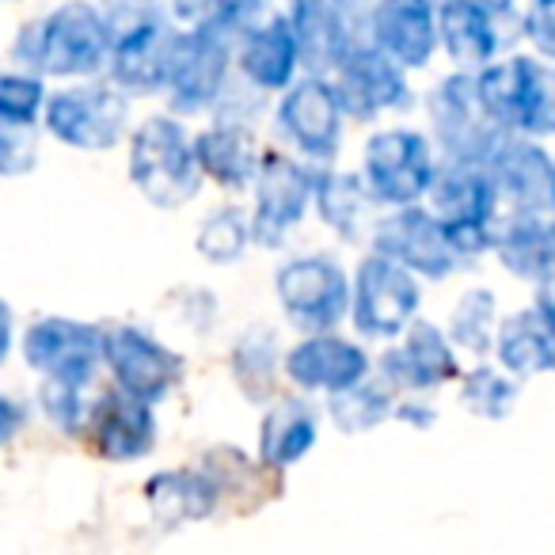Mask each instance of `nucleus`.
I'll use <instances>...</instances> for the list:
<instances>
[{
    "instance_id": "19",
    "label": "nucleus",
    "mask_w": 555,
    "mask_h": 555,
    "mask_svg": "<svg viewBox=\"0 0 555 555\" xmlns=\"http://www.w3.org/2000/svg\"><path fill=\"white\" fill-rule=\"evenodd\" d=\"M332 85L343 103V115L362 118V122H373V118H385V115H403L415 103L408 73L396 62H388L370 42L335 73Z\"/></svg>"
},
{
    "instance_id": "17",
    "label": "nucleus",
    "mask_w": 555,
    "mask_h": 555,
    "mask_svg": "<svg viewBox=\"0 0 555 555\" xmlns=\"http://www.w3.org/2000/svg\"><path fill=\"white\" fill-rule=\"evenodd\" d=\"M380 380L392 392H438V388L461 380V354H456L449 335L438 324L418 320V324L408 327V335L400 343H392L380 354Z\"/></svg>"
},
{
    "instance_id": "1",
    "label": "nucleus",
    "mask_w": 555,
    "mask_h": 555,
    "mask_svg": "<svg viewBox=\"0 0 555 555\" xmlns=\"http://www.w3.org/2000/svg\"><path fill=\"white\" fill-rule=\"evenodd\" d=\"M12 54L39 80L92 77L111 57L107 16H103V9H92V4H62V9L20 27Z\"/></svg>"
},
{
    "instance_id": "41",
    "label": "nucleus",
    "mask_w": 555,
    "mask_h": 555,
    "mask_svg": "<svg viewBox=\"0 0 555 555\" xmlns=\"http://www.w3.org/2000/svg\"><path fill=\"white\" fill-rule=\"evenodd\" d=\"M24 418H27V408H24V403H16L12 396L0 392V449H4L12 438H16L20 426H24Z\"/></svg>"
},
{
    "instance_id": "25",
    "label": "nucleus",
    "mask_w": 555,
    "mask_h": 555,
    "mask_svg": "<svg viewBox=\"0 0 555 555\" xmlns=\"http://www.w3.org/2000/svg\"><path fill=\"white\" fill-rule=\"evenodd\" d=\"M236 69L240 80L255 92H289L294 77L301 69L297 57V39L289 27L286 12H267L251 31L240 39L236 50Z\"/></svg>"
},
{
    "instance_id": "11",
    "label": "nucleus",
    "mask_w": 555,
    "mask_h": 555,
    "mask_svg": "<svg viewBox=\"0 0 555 555\" xmlns=\"http://www.w3.org/2000/svg\"><path fill=\"white\" fill-rule=\"evenodd\" d=\"M130 103L115 85H80L47 100V130L80 153H107L126 138Z\"/></svg>"
},
{
    "instance_id": "18",
    "label": "nucleus",
    "mask_w": 555,
    "mask_h": 555,
    "mask_svg": "<svg viewBox=\"0 0 555 555\" xmlns=\"http://www.w3.org/2000/svg\"><path fill=\"white\" fill-rule=\"evenodd\" d=\"M487 171H491L494 186H499L506 214L555 209V153L544 141L502 133L494 153L487 156Z\"/></svg>"
},
{
    "instance_id": "29",
    "label": "nucleus",
    "mask_w": 555,
    "mask_h": 555,
    "mask_svg": "<svg viewBox=\"0 0 555 555\" xmlns=\"http://www.w3.org/2000/svg\"><path fill=\"white\" fill-rule=\"evenodd\" d=\"M317 446V411L301 396L274 400L262 415L259 430V456L267 468H289Z\"/></svg>"
},
{
    "instance_id": "35",
    "label": "nucleus",
    "mask_w": 555,
    "mask_h": 555,
    "mask_svg": "<svg viewBox=\"0 0 555 555\" xmlns=\"http://www.w3.org/2000/svg\"><path fill=\"white\" fill-rule=\"evenodd\" d=\"M247 244H251V221H244L232 206L217 209L198 229V255L209 262H236Z\"/></svg>"
},
{
    "instance_id": "33",
    "label": "nucleus",
    "mask_w": 555,
    "mask_h": 555,
    "mask_svg": "<svg viewBox=\"0 0 555 555\" xmlns=\"http://www.w3.org/2000/svg\"><path fill=\"white\" fill-rule=\"evenodd\" d=\"M396 403L400 400H396L392 388L380 377H370L358 388H350V392L332 396L327 411H332L335 426L343 434H365V430H377L380 423H388L396 415Z\"/></svg>"
},
{
    "instance_id": "26",
    "label": "nucleus",
    "mask_w": 555,
    "mask_h": 555,
    "mask_svg": "<svg viewBox=\"0 0 555 555\" xmlns=\"http://www.w3.org/2000/svg\"><path fill=\"white\" fill-rule=\"evenodd\" d=\"M88 438H92L95 453L107 461L130 464L149 456L156 446V415L149 403L130 400L126 392H103L88 408Z\"/></svg>"
},
{
    "instance_id": "30",
    "label": "nucleus",
    "mask_w": 555,
    "mask_h": 555,
    "mask_svg": "<svg viewBox=\"0 0 555 555\" xmlns=\"http://www.w3.org/2000/svg\"><path fill=\"white\" fill-rule=\"evenodd\" d=\"M502 312H499V294L487 286H472L456 297L453 312H449V343L456 354H472L476 362H487V354H494V339H499Z\"/></svg>"
},
{
    "instance_id": "42",
    "label": "nucleus",
    "mask_w": 555,
    "mask_h": 555,
    "mask_svg": "<svg viewBox=\"0 0 555 555\" xmlns=\"http://www.w3.org/2000/svg\"><path fill=\"white\" fill-rule=\"evenodd\" d=\"M12 335H16V327H12V309H9V301L0 297V365H4V358H9V350H12Z\"/></svg>"
},
{
    "instance_id": "22",
    "label": "nucleus",
    "mask_w": 555,
    "mask_h": 555,
    "mask_svg": "<svg viewBox=\"0 0 555 555\" xmlns=\"http://www.w3.org/2000/svg\"><path fill=\"white\" fill-rule=\"evenodd\" d=\"M282 370L305 392L343 396L370 380V354L362 343H350L343 335H312L282 358Z\"/></svg>"
},
{
    "instance_id": "15",
    "label": "nucleus",
    "mask_w": 555,
    "mask_h": 555,
    "mask_svg": "<svg viewBox=\"0 0 555 555\" xmlns=\"http://www.w3.org/2000/svg\"><path fill=\"white\" fill-rule=\"evenodd\" d=\"M103 362L115 373L118 392L141 403H160L183 377V358L133 324L103 327Z\"/></svg>"
},
{
    "instance_id": "28",
    "label": "nucleus",
    "mask_w": 555,
    "mask_h": 555,
    "mask_svg": "<svg viewBox=\"0 0 555 555\" xmlns=\"http://www.w3.org/2000/svg\"><path fill=\"white\" fill-rule=\"evenodd\" d=\"M217 483L206 472H156L145 483V502L153 506L156 521L160 525H191V521H206L217 509Z\"/></svg>"
},
{
    "instance_id": "3",
    "label": "nucleus",
    "mask_w": 555,
    "mask_h": 555,
    "mask_svg": "<svg viewBox=\"0 0 555 555\" xmlns=\"http://www.w3.org/2000/svg\"><path fill=\"white\" fill-rule=\"evenodd\" d=\"M103 16L111 35L107 65L118 92H168L171 57L183 27H176L168 12L153 4H118V9H103Z\"/></svg>"
},
{
    "instance_id": "34",
    "label": "nucleus",
    "mask_w": 555,
    "mask_h": 555,
    "mask_svg": "<svg viewBox=\"0 0 555 555\" xmlns=\"http://www.w3.org/2000/svg\"><path fill=\"white\" fill-rule=\"evenodd\" d=\"M232 373L251 403L274 400V377H278V335L267 327H255L232 350Z\"/></svg>"
},
{
    "instance_id": "32",
    "label": "nucleus",
    "mask_w": 555,
    "mask_h": 555,
    "mask_svg": "<svg viewBox=\"0 0 555 555\" xmlns=\"http://www.w3.org/2000/svg\"><path fill=\"white\" fill-rule=\"evenodd\" d=\"M517 396H521V380L502 373L494 362H476L461 373V408L476 418L499 423L517 408Z\"/></svg>"
},
{
    "instance_id": "40",
    "label": "nucleus",
    "mask_w": 555,
    "mask_h": 555,
    "mask_svg": "<svg viewBox=\"0 0 555 555\" xmlns=\"http://www.w3.org/2000/svg\"><path fill=\"white\" fill-rule=\"evenodd\" d=\"M392 418L415 426V430H426V426L438 423V411H434V403H426L423 396H408V400L396 403V415Z\"/></svg>"
},
{
    "instance_id": "39",
    "label": "nucleus",
    "mask_w": 555,
    "mask_h": 555,
    "mask_svg": "<svg viewBox=\"0 0 555 555\" xmlns=\"http://www.w3.org/2000/svg\"><path fill=\"white\" fill-rule=\"evenodd\" d=\"M525 42L532 47V57L555 65V0H537L525 9Z\"/></svg>"
},
{
    "instance_id": "12",
    "label": "nucleus",
    "mask_w": 555,
    "mask_h": 555,
    "mask_svg": "<svg viewBox=\"0 0 555 555\" xmlns=\"http://www.w3.org/2000/svg\"><path fill=\"white\" fill-rule=\"evenodd\" d=\"M373 255L396 262L415 278H430V282H446L456 267H464L446 224L426 206L392 209L380 217L373 224Z\"/></svg>"
},
{
    "instance_id": "5",
    "label": "nucleus",
    "mask_w": 555,
    "mask_h": 555,
    "mask_svg": "<svg viewBox=\"0 0 555 555\" xmlns=\"http://www.w3.org/2000/svg\"><path fill=\"white\" fill-rule=\"evenodd\" d=\"M130 179L153 206L179 209L198 194L202 168L194 138L171 115H153L130 138Z\"/></svg>"
},
{
    "instance_id": "24",
    "label": "nucleus",
    "mask_w": 555,
    "mask_h": 555,
    "mask_svg": "<svg viewBox=\"0 0 555 555\" xmlns=\"http://www.w3.org/2000/svg\"><path fill=\"white\" fill-rule=\"evenodd\" d=\"M494 259L509 278L537 294L555 289V209L544 214H506L494 232Z\"/></svg>"
},
{
    "instance_id": "9",
    "label": "nucleus",
    "mask_w": 555,
    "mask_h": 555,
    "mask_svg": "<svg viewBox=\"0 0 555 555\" xmlns=\"http://www.w3.org/2000/svg\"><path fill=\"white\" fill-rule=\"evenodd\" d=\"M274 294L297 332L335 335V327L350 317V278L332 255H297L282 262Z\"/></svg>"
},
{
    "instance_id": "21",
    "label": "nucleus",
    "mask_w": 555,
    "mask_h": 555,
    "mask_svg": "<svg viewBox=\"0 0 555 555\" xmlns=\"http://www.w3.org/2000/svg\"><path fill=\"white\" fill-rule=\"evenodd\" d=\"M297 39V57L301 69L312 80H324L327 73H339L370 39L354 31V16L343 4H324V0H301L286 12Z\"/></svg>"
},
{
    "instance_id": "13",
    "label": "nucleus",
    "mask_w": 555,
    "mask_h": 555,
    "mask_svg": "<svg viewBox=\"0 0 555 555\" xmlns=\"http://www.w3.org/2000/svg\"><path fill=\"white\" fill-rule=\"evenodd\" d=\"M24 362L47 385H65L85 392L103 362V327H88L80 320L47 317L35 320L24 335Z\"/></svg>"
},
{
    "instance_id": "6",
    "label": "nucleus",
    "mask_w": 555,
    "mask_h": 555,
    "mask_svg": "<svg viewBox=\"0 0 555 555\" xmlns=\"http://www.w3.org/2000/svg\"><path fill=\"white\" fill-rule=\"evenodd\" d=\"M438 153L423 130L411 126H388L365 141L362 183L377 206L411 209L430 198V186L438 179Z\"/></svg>"
},
{
    "instance_id": "27",
    "label": "nucleus",
    "mask_w": 555,
    "mask_h": 555,
    "mask_svg": "<svg viewBox=\"0 0 555 555\" xmlns=\"http://www.w3.org/2000/svg\"><path fill=\"white\" fill-rule=\"evenodd\" d=\"M194 156H198L202 179H214L224 191L255 186L262 164L255 133L236 122H214L209 130L194 133Z\"/></svg>"
},
{
    "instance_id": "37",
    "label": "nucleus",
    "mask_w": 555,
    "mask_h": 555,
    "mask_svg": "<svg viewBox=\"0 0 555 555\" xmlns=\"http://www.w3.org/2000/svg\"><path fill=\"white\" fill-rule=\"evenodd\" d=\"M39 164V130L0 118V176H27Z\"/></svg>"
},
{
    "instance_id": "36",
    "label": "nucleus",
    "mask_w": 555,
    "mask_h": 555,
    "mask_svg": "<svg viewBox=\"0 0 555 555\" xmlns=\"http://www.w3.org/2000/svg\"><path fill=\"white\" fill-rule=\"evenodd\" d=\"M47 85L31 73H0V118L16 126H35L47 115Z\"/></svg>"
},
{
    "instance_id": "23",
    "label": "nucleus",
    "mask_w": 555,
    "mask_h": 555,
    "mask_svg": "<svg viewBox=\"0 0 555 555\" xmlns=\"http://www.w3.org/2000/svg\"><path fill=\"white\" fill-rule=\"evenodd\" d=\"M370 47H377L403 73L426 69L441 50L438 9L426 0H388L370 12Z\"/></svg>"
},
{
    "instance_id": "4",
    "label": "nucleus",
    "mask_w": 555,
    "mask_h": 555,
    "mask_svg": "<svg viewBox=\"0 0 555 555\" xmlns=\"http://www.w3.org/2000/svg\"><path fill=\"white\" fill-rule=\"evenodd\" d=\"M426 209L446 224L449 240L464 262L487 251L494 255V232L506 214H502L499 186H494L487 164L441 160Z\"/></svg>"
},
{
    "instance_id": "20",
    "label": "nucleus",
    "mask_w": 555,
    "mask_h": 555,
    "mask_svg": "<svg viewBox=\"0 0 555 555\" xmlns=\"http://www.w3.org/2000/svg\"><path fill=\"white\" fill-rule=\"evenodd\" d=\"M494 365L514 380L555 373V289L532 294L529 305L502 317L494 339Z\"/></svg>"
},
{
    "instance_id": "16",
    "label": "nucleus",
    "mask_w": 555,
    "mask_h": 555,
    "mask_svg": "<svg viewBox=\"0 0 555 555\" xmlns=\"http://www.w3.org/2000/svg\"><path fill=\"white\" fill-rule=\"evenodd\" d=\"M343 103L332 80H297L274 111L278 133L309 160H335L343 141Z\"/></svg>"
},
{
    "instance_id": "2",
    "label": "nucleus",
    "mask_w": 555,
    "mask_h": 555,
    "mask_svg": "<svg viewBox=\"0 0 555 555\" xmlns=\"http://www.w3.org/2000/svg\"><path fill=\"white\" fill-rule=\"evenodd\" d=\"M476 88L499 133L555 141V65L514 50L479 73Z\"/></svg>"
},
{
    "instance_id": "14",
    "label": "nucleus",
    "mask_w": 555,
    "mask_h": 555,
    "mask_svg": "<svg viewBox=\"0 0 555 555\" xmlns=\"http://www.w3.org/2000/svg\"><path fill=\"white\" fill-rule=\"evenodd\" d=\"M312 198H317V171L286 153H262L259 176H255L251 240L262 247H278L289 236V229L305 221Z\"/></svg>"
},
{
    "instance_id": "31",
    "label": "nucleus",
    "mask_w": 555,
    "mask_h": 555,
    "mask_svg": "<svg viewBox=\"0 0 555 555\" xmlns=\"http://www.w3.org/2000/svg\"><path fill=\"white\" fill-rule=\"evenodd\" d=\"M312 202L327 229L347 240H362V232L370 229L373 206H377L365 191L362 176H350V171H317V198Z\"/></svg>"
},
{
    "instance_id": "10",
    "label": "nucleus",
    "mask_w": 555,
    "mask_h": 555,
    "mask_svg": "<svg viewBox=\"0 0 555 555\" xmlns=\"http://www.w3.org/2000/svg\"><path fill=\"white\" fill-rule=\"evenodd\" d=\"M426 115H430L434 145L441 160H464V164H487L502 133L487 118L479 103L476 77L468 73H449L426 95Z\"/></svg>"
},
{
    "instance_id": "8",
    "label": "nucleus",
    "mask_w": 555,
    "mask_h": 555,
    "mask_svg": "<svg viewBox=\"0 0 555 555\" xmlns=\"http://www.w3.org/2000/svg\"><path fill=\"white\" fill-rule=\"evenodd\" d=\"M418 305H423V286L415 274L373 251L358 262V274L350 282V324L362 339L400 343L408 327L418 324Z\"/></svg>"
},
{
    "instance_id": "38",
    "label": "nucleus",
    "mask_w": 555,
    "mask_h": 555,
    "mask_svg": "<svg viewBox=\"0 0 555 555\" xmlns=\"http://www.w3.org/2000/svg\"><path fill=\"white\" fill-rule=\"evenodd\" d=\"M88 408L85 396L77 388H65V385H42V411L47 418L65 434H80V426L88 430Z\"/></svg>"
},
{
    "instance_id": "7",
    "label": "nucleus",
    "mask_w": 555,
    "mask_h": 555,
    "mask_svg": "<svg viewBox=\"0 0 555 555\" xmlns=\"http://www.w3.org/2000/svg\"><path fill=\"white\" fill-rule=\"evenodd\" d=\"M438 39L453 73L479 77L525 39V9L494 0H446L438 9Z\"/></svg>"
}]
</instances>
